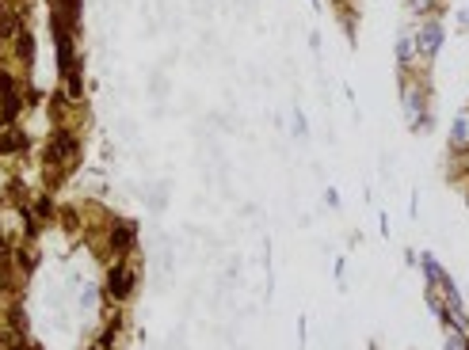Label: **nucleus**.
<instances>
[{"instance_id":"9","label":"nucleus","mask_w":469,"mask_h":350,"mask_svg":"<svg viewBox=\"0 0 469 350\" xmlns=\"http://www.w3.org/2000/svg\"><path fill=\"white\" fill-rule=\"evenodd\" d=\"M408 8H412L420 20H428V15H439V0H408Z\"/></svg>"},{"instance_id":"13","label":"nucleus","mask_w":469,"mask_h":350,"mask_svg":"<svg viewBox=\"0 0 469 350\" xmlns=\"http://www.w3.org/2000/svg\"><path fill=\"white\" fill-rule=\"evenodd\" d=\"M458 31H469V8H462V12H458Z\"/></svg>"},{"instance_id":"10","label":"nucleus","mask_w":469,"mask_h":350,"mask_svg":"<svg viewBox=\"0 0 469 350\" xmlns=\"http://www.w3.org/2000/svg\"><path fill=\"white\" fill-rule=\"evenodd\" d=\"M15 54H20L23 61H31V57H34V38H31L27 31H20V34H15Z\"/></svg>"},{"instance_id":"8","label":"nucleus","mask_w":469,"mask_h":350,"mask_svg":"<svg viewBox=\"0 0 469 350\" xmlns=\"http://www.w3.org/2000/svg\"><path fill=\"white\" fill-rule=\"evenodd\" d=\"M20 148H27V137H23L20 130H8V134H0V153H20Z\"/></svg>"},{"instance_id":"3","label":"nucleus","mask_w":469,"mask_h":350,"mask_svg":"<svg viewBox=\"0 0 469 350\" xmlns=\"http://www.w3.org/2000/svg\"><path fill=\"white\" fill-rule=\"evenodd\" d=\"M405 111H408V118H412V126L431 115L428 111V92H423L420 80H405Z\"/></svg>"},{"instance_id":"2","label":"nucleus","mask_w":469,"mask_h":350,"mask_svg":"<svg viewBox=\"0 0 469 350\" xmlns=\"http://www.w3.org/2000/svg\"><path fill=\"white\" fill-rule=\"evenodd\" d=\"M134 282H137L134 267H130V262H115V267L107 270V297L111 301H126V297L134 293Z\"/></svg>"},{"instance_id":"1","label":"nucleus","mask_w":469,"mask_h":350,"mask_svg":"<svg viewBox=\"0 0 469 350\" xmlns=\"http://www.w3.org/2000/svg\"><path fill=\"white\" fill-rule=\"evenodd\" d=\"M442 42H447V27H442L439 15H428V20L416 23L412 31V46H416V61H431L442 50Z\"/></svg>"},{"instance_id":"7","label":"nucleus","mask_w":469,"mask_h":350,"mask_svg":"<svg viewBox=\"0 0 469 350\" xmlns=\"http://www.w3.org/2000/svg\"><path fill=\"white\" fill-rule=\"evenodd\" d=\"M420 262H423V274H428V286H439L442 278H447V270H442L439 262H435V255H428V251H423Z\"/></svg>"},{"instance_id":"5","label":"nucleus","mask_w":469,"mask_h":350,"mask_svg":"<svg viewBox=\"0 0 469 350\" xmlns=\"http://www.w3.org/2000/svg\"><path fill=\"white\" fill-rule=\"evenodd\" d=\"M50 160H76V137L69 130H57L50 141Z\"/></svg>"},{"instance_id":"4","label":"nucleus","mask_w":469,"mask_h":350,"mask_svg":"<svg viewBox=\"0 0 469 350\" xmlns=\"http://www.w3.org/2000/svg\"><path fill=\"white\" fill-rule=\"evenodd\" d=\"M465 148H469V107L450 122V153H465Z\"/></svg>"},{"instance_id":"14","label":"nucleus","mask_w":469,"mask_h":350,"mask_svg":"<svg viewBox=\"0 0 469 350\" xmlns=\"http://www.w3.org/2000/svg\"><path fill=\"white\" fill-rule=\"evenodd\" d=\"M50 209H54V206H50V198H39V214L50 217Z\"/></svg>"},{"instance_id":"6","label":"nucleus","mask_w":469,"mask_h":350,"mask_svg":"<svg viewBox=\"0 0 469 350\" xmlns=\"http://www.w3.org/2000/svg\"><path fill=\"white\" fill-rule=\"evenodd\" d=\"M111 248H115V251H130V248H134V225H126V221L111 225Z\"/></svg>"},{"instance_id":"16","label":"nucleus","mask_w":469,"mask_h":350,"mask_svg":"<svg viewBox=\"0 0 469 350\" xmlns=\"http://www.w3.org/2000/svg\"><path fill=\"white\" fill-rule=\"evenodd\" d=\"M0 255H4V244H0Z\"/></svg>"},{"instance_id":"11","label":"nucleus","mask_w":469,"mask_h":350,"mask_svg":"<svg viewBox=\"0 0 469 350\" xmlns=\"http://www.w3.org/2000/svg\"><path fill=\"white\" fill-rule=\"evenodd\" d=\"M442 350H469V335H458V331H447V343Z\"/></svg>"},{"instance_id":"12","label":"nucleus","mask_w":469,"mask_h":350,"mask_svg":"<svg viewBox=\"0 0 469 350\" xmlns=\"http://www.w3.org/2000/svg\"><path fill=\"white\" fill-rule=\"evenodd\" d=\"M15 23H20V15H4V20H0V34H12Z\"/></svg>"},{"instance_id":"15","label":"nucleus","mask_w":469,"mask_h":350,"mask_svg":"<svg viewBox=\"0 0 469 350\" xmlns=\"http://www.w3.org/2000/svg\"><path fill=\"white\" fill-rule=\"evenodd\" d=\"M107 346H111V343H103V339H100V343H95L92 350H107Z\"/></svg>"}]
</instances>
